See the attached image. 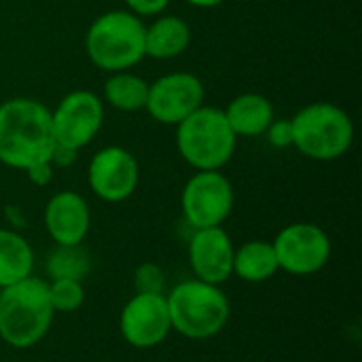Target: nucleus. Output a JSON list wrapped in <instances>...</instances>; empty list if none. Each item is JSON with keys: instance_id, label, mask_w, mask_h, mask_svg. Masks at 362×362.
Wrapping results in <instances>:
<instances>
[{"instance_id": "1", "label": "nucleus", "mask_w": 362, "mask_h": 362, "mask_svg": "<svg viewBox=\"0 0 362 362\" xmlns=\"http://www.w3.org/2000/svg\"><path fill=\"white\" fill-rule=\"evenodd\" d=\"M55 148L51 110L34 98H11L0 104V163L28 170L51 161Z\"/></svg>"}, {"instance_id": "2", "label": "nucleus", "mask_w": 362, "mask_h": 362, "mask_svg": "<svg viewBox=\"0 0 362 362\" xmlns=\"http://www.w3.org/2000/svg\"><path fill=\"white\" fill-rule=\"evenodd\" d=\"M53 316L45 280L30 276L0 288V339L6 346L15 350L36 346L49 333Z\"/></svg>"}, {"instance_id": "3", "label": "nucleus", "mask_w": 362, "mask_h": 362, "mask_svg": "<svg viewBox=\"0 0 362 362\" xmlns=\"http://www.w3.org/2000/svg\"><path fill=\"white\" fill-rule=\"evenodd\" d=\"M146 23L127 8L106 11L91 21L85 34L89 62L104 72H121L138 66L144 53Z\"/></svg>"}, {"instance_id": "4", "label": "nucleus", "mask_w": 362, "mask_h": 362, "mask_svg": "<svg viewBox=\"0 0 362 362\" xmlns=\"http://www.w3.org/2000/svg\"><path fill=\"white\" fill-rule=\"evenodd\" d=\"M293 146L308 159L335 161L354 144L352 117L333 102H312L291 117Z\"/></svg>"}, {"instance_id": "5", "label": "nucleus", "mask_w": 362, "mask_h": 362, "mask_svg": "<svg viewBox=\"0 0 362 362\" xmlns=\"http://www.w3.org/2000/svg\"><path fill=\"white\" fill-rule=\"evenodd\" d=\"M172 331L187 339H210L216 337L229 322L231 305L221 286L202 282V280H185L176 284L165 297Z\"/></svg>"}, {"instance_id": "6", "label": "nucleus", "mask_w": 362, "mask_h": 362, "mask_svg": "<svg viewBox=\"0 0 362 362\" xmlns=\"http://www.w3.org/2000/svg\"><path fill=\"white\" fill-rule=\"evenodd\" d=\"M238 146L225 110L216 106H199L176 125V148L180 157L195 170H223Z\"/></svg>"}, {"instance_id": "7", "label": "nucleus", "mask_w": 362, "mask_h": 362, "mask_svg": "<svg viewBox=\"0 0 362 362\" xmlns=\"http://www.w3.org/2000/svg\"><path fill=\"white\" fill-rule=\"evenodd\" d=\"M182 216L193 229L223 227L231 216L235 193L221 170L195 172L182 189Z\"/></svg>"}, {"instance_id": "8", "label": "nucleus", "mask_w": 362, "mask_h": 362, "mask_svg": "<svg viewBox=\"0 0 362 362\" xmlns=\"http://www.w3.org/2000/svg\"><path fill=\"white\" fill-rule=\"evenodd\" d=\"M51 125L55 144L81 151L104 125V102L89 89H74L51 110Z\"/></svg>"}, {"instance_id": "9", "label": "nucleus", "mask_w": 362, "mask_h": 362, "mask_svg": "<svg viewBox=\"0 0 362 362\" xmlns=\"http://www.w3.org/2000/svg\"><path fill=\"white\" fill-rule=\"evenodd\" d=\"M272 244L278 267L293 276H312L331 259V240L327 231L312 223L286 225Z\"/></svg>"}, {"instance_id": "10", "label": "nucleus", "mask_w": 362, "mask_h": 362, "mask_svg": "<svg viewBox=\"0 0 362 362\" xmlns=\"http://www.w3.org/2000/svg\"><path fill=\"white\" fill-rule=\"evenodd\" d=\"M206 89L193 72H168L148 83L146 112L161 125H178L199 106H204Z\"/></svg>"}, {"instance_id": "11", "label": "nucleus", "mask_w": 362, "mask_h": 362, "mask_svg": "<svg viewBox=\"0 0 362 362\" xmlns=\"http://www.w3.org/2000/svg\"><path fill=\"white\" fill-rule=\"evenodd\" d=\"M119 331L136 350H151L172 333L170 310L163 293H136L121 310Z\"/></svg>"}, {"instance_id": "12", "label": "nucleus", "mask_w": 362, "mask_h": 362, "mask_svg": "<svg viewBox=\"0 0 362 362\" xmlns=\"http://www.w3.org/2000/svg\"><path fill=\"white\" fill-rule=\"evenodd\" d=\"M87 182L95 197L108 204L125 202L140 182V165L134 153L123 146L100 148L87 168Z\"/></svg>"}, {"instance_id": "13", "label": "nucleus", "mask_w": 362, "mask_h": 362, "mask_svg": "<svg viewBox=\"0 0 362 362\" xmlns=\"http://www.w3.org/2000/svg\"><path fill=\"white\" fill-rule=\"evenodd\" d=\"M235 246L223 227L195 229L189 240V265L197 280L221 286L233 276Z\"/></svg>"}, {"instance_id": "14", "label": "nucleus", "mask_w": 362, "mask_h": 362, "mask_svg": "<svg viewBox=\"0 0 362 362\" xmlns=\"http://www.w3.org/2000/svg\"><path fill=\"white\" fill-rule=\"evenodd\" d=\"M45 229L55 246H81L91 229V210L76 191H59L45 206Z\"/></svg>"}, {"instance_id": "15", "label": "nucleus", "mask_w": 362, "mask_h": 362, "mask_svg": "<svg viewBox=\"0 0 362 362\" xmlns=\"http://www.w3.org/2000/svg\"><path fill=\"white\" fill-rule=\"evenodd\" d=\"M191 25L176 15H157L144 28V53L153 59H174L191 45Z\"/></svg>"}, {"instance_id": "16", "label": "nucleus", "mask_w": 362, "mask_h": 362, "mask_svg": "<svg viewBox=\"0 0 362 362\" xmlns=\"http://www.w3.org/2000/svg\"><path fill=\"white\" fill-rule=\"evenodd\" d=\"M225 110V117L238 138H257L263 136L269 123L276 119L274 104L267 95L246 91L235 95Z\"/></svg>"}, {"instance_id": "17", "label": "nucleus", "mask_w": 362, "mask_h": 362, "mask_svg": "<svg viewBox=\"0 0 362 362\" xmlns=\"http://www.w3.org/2000/svg\"><path fill=\"white\" fill-rule=\"evenodd\" d=\"M278 257L272 242L250 240L233 252V274L250 284H261L276 276Z\"/></svg>"}, {"instance_id": "18", "label": "nucleus", "mask_w": 362, "mask_h": 362, "mask_svg": "<svg viewBox=\"0 0 362 362\" xmlns=\"http://www.w3.org/2000/svg\"><path fill=\"white\" fill-rule=\"evenodd\" d=\"M148 81L132 70L110 72L102 87V102L121 112H140L146 108Z\"/></svg>"}, {"instance_id": "19", "label": "nucleus", "mask_w": 362, "mask_h": 362, "mask_svg": "<svg viewBox=\"0 0 362 362\" xmlns=\"http://www.w3.org/2000/svg\"><path fill=\"white\" fill-rule=\"evenodd\" d=\"M34 250L30 242L11 229H0V288L32 276Z\"/></svg>"}, {"instance_id": "20", "label": "nucleus", "mask_w": 362, "mask_h": 362, "mask_svg": "<svg viewBox=\"0 0 362 362\" xmlns=\"http://www.w3.org/2000/svg\"><path fill=\"white\" fill-rule=\"evenodd\" d=\"M51 280H78L83 282L91 272V259L83 246H55L45 263Z\"/></svg>"}, {"instance_id": "21", "label": "nucleus", "mask_w": 362, "mask_h": 362, "mask_svg": "<svg viewBox=\"0 0 362 362\" xmlns=\"http://www.w3.org/2000/svg\"><path fill=\"white\" fill-rule=\"evenodd\" d=\"M47 288L55 314L76 312L85 301V288L78 280H51L47 282Z\"/></svg>"}, {"instance_id": "22", "label": "nucleus", "mask_w": 362, "mask_h": 362, "mask_svg": "<svg viewBox=\"0 0 362 362\" xmlns=\"http://www.w3.org/2000/svg\"><path fill=\"white\" fill-rule=\"evenodd\" d=\"M163 272L155 263H144L136 269L134 286L136 293H163Z\"/></svg>"}, {"instance_id": "23", "label": "nucleus", "mask_w": 362, "mask_h": 362, "mask_svg": "<svg viewBox=\"0 0 362 362\" xmlns=\"http://www.w3.org/2000/svg\"><path fill=\"white\" fill-rule=\"evenodd\" d=\"M274 148H291L293 146V123L291 119H274L263 134Z\"/></svg>"}, {"instance_id": "24", "label": "nucleus", "mask_w": 362, "mask_h": 362, "mask_svg": "<svg viewBox=\"0 0 362 362\" xmlns=\"http://www.w3.org/2000/svg\"><path fill=\"white\" fill-rule=\"evenodd\" d=\"M125 4H127L129 13H134V15H138L142 19V17L161 15L168 8L170 0H125Z\"/></svg>"}, {"instance_id": "25", "label": "nucleus", "mask_w": 362, "mask_h": 362, "mask_svg": "<svg viewBox=\"0 0 362 362\" xmlns=\"http://www.w3.org/2000/svg\"><path fill=\"white\" fill-rule=\"evenodd\" d=\"M28 174V180L36 187H47L51 180H53V174H55V165L51 161H40V163H34L30 165L28 170H23Z\"/></svg>"}, {"instance_id": "26", "label": "nucleus", "mask_w": 362, "mask_h": 362, "mask_svg": "<svg viewBox=\"0 0 362 362\" xmlns=\"http://www.w3.org/2000/svg\"><path fill=\"white\" fill-rule=\"evenodd\" d=\"M76 155H78V151L62 146V144H55V148L51 153V163L55 168H68V165H72L76 161Z\"/></svg>"}, {"instance_id": "27", "label": "nucleus", "mask_w": 362, "mask_h": 362, "mask_svg": "<svg viewBox=\"0 0 362 362\" xmlns=\"http://www.w3.org/2000/svg\"><path fill=\"white\" fill-rule=\"evenodd\" d=\"M185 2L189 6H195V8H214V6H221L227 0H185Z\"/></svg>"}]
</instances>
